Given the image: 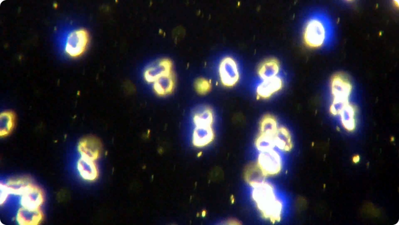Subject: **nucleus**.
I'll return each instance as SVG.
<instances>
[{
    "label": "nucleus",
    "mask_w": 399,
    "mask_h": 225,
    "mask_svg": "<svg viewBox=\"0 0 399 225\" xmlns=\"http://www.w3.org/2000/svg\"><path fill=\"white\" fill-rule=\"evenodd\" d=\"M253 198L265 217L278 220L281 206L275 198L273 189L264 182L254 186Z\"/></svg>",
    "instance_id": "1"
},
{
    "label": "nucleus",
    "mask_w": 399,
    "mask_h": 225,
    "mask_svg": "<svg viewBox=\"0 0 399 225\" xmlns=\"http://www.w3.org/2000/svg\"><path fill=\"white\" fill-rule=\"evenodd\" d=\"M89 41V33L86 29L74 30L68 36L65 48L66 53L72 58L80 56L87 49Z\"/></svg>",
    "instance_id": "2"
},
{
    "label": "nucleus",
    "mask_w": 399,
    "mask_h": 225,
    "mask_svg": "<svg viewBox=\"0 0 399 225\" xmlns=\"http://www.w3.org/2000/svg\"><path fill=\"white\" fill-rule=\"evenodd\" d=\"M218 75L223 86L229 88L236 85L240 78V73L235 59L229 56L223 57L218 65Z\"/></svg>",
    "instance_id": "3"
},
{
    "label": "nucleus",
    "mask_w": 399,
    "mask_h": 225,
    "mask_svg": "<svg viewBox=\"0 0 399 225\" xmlns=\"http://www.w3.org/2000/svg\"><path fill=\"white\" fill-rule=\"evenodd\" d=\"M325 34V28L322 23L318 20H311L308 22L304 29V41L309 47H319L324 41Z\"/></svg>",
    "instance_id": "4"
},
{
    "label": "nucleus",
    "mask_w": 399,
    "mask_h": 225,
    "mask_svg": "<svg viewBox=\"0 0 399 225\" xmlns=\"http://www.w3.org/2000/svg\"><path fill=\"white\" fill-rule=\"evenodd\" d=\"M257 163L266 175L276 174L281 169L280 157L273 149L261 152Z\"/></svg>",
    "instance_id": "5"
},
{
    "label": "nucleus",
    "mask_w": 399,
    "mask_h": 225,
    "mask_svg": "<svg viewBox=\"0 0 399 225\" xmlns=\"http://www.w3.org/2000/svg\"><path fill=\"white\" fill-rule=\"evenodd\" d=\"M173 71L172 61L167 58H161L153 61L145 69L144 77L149 83H153L162 75Z\"/></svg>",
    "instance_id": "6"
},
{
    "label": "nucleus",
    "mask_w": 399,
    "mask_h": 225,
    "mask_svg": "<svg viewBox=\"0 0 399 225\" xmlns=\"http://www.w3.org/2000/svg\"><path fill=\"white\" fill-rule=\"evenodd\" d=\"M331 92L333 99H349L352 85L347 76L343 73H337L331 79Z\"/></svg>",
    "instance_id": "7"
},
{
    "label": "nucleus",
    "mask_w": 399,
    "mask_h": 225,
    "mask_svg": "<svg viewBox=\"0 0 399 225\" xmlns=\"http://www.w3.org/2000/svg\"><path fill=\"white\" fill-rule=\"evenodd\" d=\"M78 150L81 157L96 161L100 156L101 145L95 137H85L79 142Z\"/></svg>",
    "instance_id": "8"
},
{
    "label": "nucleus",
    "mask_w": 399,
    "mask_h": 225,
    "mask_svg": "<svg viewBox=\"0 0 399 225\" xmlns=\"http://www.w3.org/2000/svg\"><path fill=\"white\" fill-rule=\"evenodd\" d=\"M283 86V80L278 76L262 80L256 88V96L258 98L268 99L281 90Z\"/></svg>",
    "instance_id": "9"
},
{
    "label": "nucleus",
    "mask_w": 399,
    "mask_h": 225,
    "mask_svg": "<svg viewBox=\"0 0 399 225\" xmlns=\"http://www.w3.org/2000/svg\"><path fill=\"white\" fill-rule=\"evenodd\" d=\"M280 69L279 60L274 57H270L262 61L258 65L257 73L262 80L270 79L276 76Z\"/></svg>",
    "instance_id": "10"
},
{
    "label": "nucleus",
    "mask_w": 399,
    "mask_h": 225,
    "mask_svg": "<svg viewBox=\"0 0 399 225\" xmlns=\"http://www.w3.org/2000/svg\"><path fill=\"white\" fill-rule=\"evenodd\" d=\"M175 82L173 72H169L160 77L152 83L154 91L160 96L169 95L173 91Z\"/></svg>",
    "instance_id": "11"
},
{
    "label": "nucleus",
    "mask_w": 399,
    "mask_h": 225,
    "mask_svg": "<svg viewBox=\"0 0 399 225\" xmlns=\"http://www.w3.org/2000/svg\"><path fill=\"white\" fill-rule=\"evenodd\" d=\"M43 219V214L40 208L23 206L17 213V220L21 225H37Z\"/></svg>",
    "instance_id": "12"
},
{
    "label": "nucleus",
    "mask_w": 399,
    "mask_h": 225,
    "mask_svg": "<svg viewBox=\"0 0 399 225\" xmlns=\"http://www.w3.org/2000/svg\"><path fill=\"white\" fill-rule=\"evenodd\" d=\"M22 195L21 203L23 206L40 208L44 201V194L42 191L32 184Z\"/></svg>",
    "instance_id": "13"
},
{
    "label": "nucleus",
    "mask_w": 399,
    "mask_h": 225,
    "mask_svg": "<svg viewBox=\"0 0 399 225\" xmlns=\"http://www.w3.org/2000/svg\"><path fill=\"white\" fill-rule=\"evenodd\" d=\"M214 138L211 126H197L193 134V144L198 147H204L210 144Z\"/></svg>",
    "instance_id": "14"
},
{
    "label": "nucleus",
    "mask_w": 399,
    "mask_h": 225,
    "mask_svg": "<svg viewBox=\"0 0 399 225\" xmlns=\"http://www.w3.org/2000/svg\"><path fill=\"white\" fill-rule=\"evenodd\" d=\"M77 168L81 176L85 180L93 181L98 177L95 161L81 157L77 163Z\"/></svg>",
    "instance_id": "15"
},
{
    "label": "nucleus",
    "mask_w": 399,
    "mask_h": 225,
    "mask_svg": "<svg viewBox=\"0 0 399 225\" xmlns=\"http://www.w3.org/2000/svg\"><path fill=\"white\" fill-rule=\"evenodd\" d=\"M275 146L284 151H289L292 148L291 137L288 130L284 127L278 128L273 136Z\"/></svg>",
    "instance_id": "16"
},
{
    "label": "nucleus",
    "mask_w": 399,
    "mask_h": 225,
    "mask_svg": "<svg viewBox=\"0 0 399 225\" xmlns=\"http://www.w3.org/2000/svg\"><path fill=\"white\" fill-rule=\"evenodd\" d=\"M194 120L196 126H211L213 121V113L209 106H199L194 112Z\"/></svg>",
    "instance_id": "17"
},
{
    "label": "nucleus",
    "mask_w": 399,
    "mask_h": 225,
    "mask_svg": "<svg viewBox=\"0 0 399 225\" xmlns=\"http://www.w3.org/2000/svg\"><path fill=\"white\" fill-rule=\"evenodd\" d=\"M15 120V113L10 110L4 111L0 115V136L5 137L12 132Z\"/></svg>",
    "instance_id": "18"
},
{
    "label": "nucleus",
    "mask_w": 399,
    "mask_h": 225,
    "mask_svg": "<svg viewBox=\"0 0 399 225\" xmlns=\"http://www.w3.org/2000/svg\"><path fill=\"white\" fill-rule=\"evenodd\" d=\"M266 176L257 163L249 165L245 173L246 181L253 187L263 183Z\"/></svg>",
    "instance_id": "19"
},
{
    "label": "nucleus",
    "mask_w": 399,
    "mask_h": 225,
    "mask_svg": "<svg viewBox=\"0 0 399 225\" xmlns=\"http://www.w3.org/2000/svg\"><path fill=\"white\" fill-rule=\"evenodd\" d=\"M355 113L354 106L349 103L339 115L343 126L348 131H352L355 129Z\"/></svg>",
    "instance_id": "20"
},
{
    "label": "nucleus",
    "mask_w": 399,
    "mask_h": 225,
    "mask_svg": "<svg viewBox=\"0 0 399 225\" xmlns=\"http://www.w3.org/2000/svg\"><path fill=\"white\" fill-rule=\"evenodd\" d=\"M277 129V122L274 116L266 114L262 117L260 123L261 134L273 137Z\"/></svg>",
    "instance_id": "21"
},
{
    "label": "nucleus",
    "mask_w": 399,
    "mask_h": 225,
    "mask_svg": "<svg viewBox=\"0 0 399 225\" xmlns=\"http://www.w3.org/2000/svg\"><path fill=\"white\" fill-rule=\"evenodd\" d=\"M32 184L27 178L11 179L4 186L8 192L22 194Z\"/></svg>",
    "instance_id": "22"
},
{
    "label": "nucleus",
    "mask_w": 399,
    "mask_h": 225,
    "mask_svg": "<svg viewBox=\"0 0 399 225\" xmlns=\"http://www.w3.org/2000/svg\"><path fill=\"white\" fill-rule=\"evenodd\" d=\"M257 149L261 152L273 149L275 146L273 137L260 134L255 141Z\"/></svg>",
    "instance_id": "23"
},
{
    "label": "nucleus",
    "mask_w": 399,
    "mask_h": 225,
    "mask_svg": "<svg viewBox=\"0 0 399 225\" xmlns=\"http://www.w3.org/2000/svg\"><path fill=\"white\" fill-rule=\"evenodd\" d=\"M195 86L198 93L205 94L210 91L211 84L208 80L203 78H200L196 81Z\"/></svg>",
    "instance_id": "24"
}]
</instances>
